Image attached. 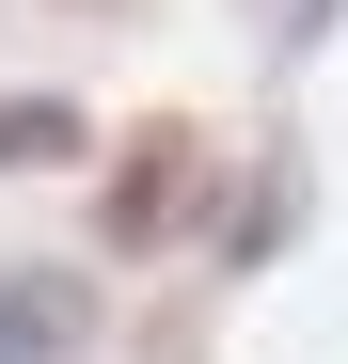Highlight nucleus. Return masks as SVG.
I'll list each match as a JSON object with an SVG mask.
<instances>
[{
    "label": "nucleus",
    "mask_w": 348,
    "mask_h": 364,
    "mask_svg": "<svg viewBox=\"0 0 348 364\" xmlns=\"http://www.w3.org/2000/svg\"><path fill=\"white\" fill-rule=\"evenodd\" d=\"M80 333V285H0V364H48Z\"/></svg>",
    "instance_id": "nucleus-1"
}]
</instances>
